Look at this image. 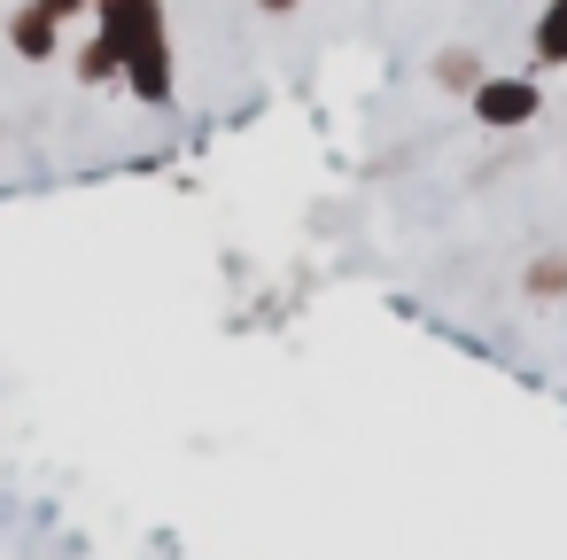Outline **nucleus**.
Instances as JSON below:
<instances>
[{
    "label": "nucleus",
    "mask_w": 567,
    "mask_h": 560,
    "mask_svg": "<svg viewBox=\"0 0 567 560\" xmlns=\"http://www.w3.org/2000/svg\"><path fill=\"white\" fill-rule=\"evenodd\" d=\"M474 110H482L489 125H528V118H536V86L497 79V86H482V94H474Z\"/></svg>",
    "instance_id": "f257e3e1"
},
{
    "label": "nucleus",
    "mask_w": 567,
    "mask_h": 560,
    "mask_svg": "<svg viewBox=\"0 0 567 560\" xmlns=\"http://www.w3.org/2000/svg\"><path fill=\"white\" fill-rule=\"evenodd\" d=\"M536 55H544V63H567V0L536 24Z\"/></svg>",
    "instance_id": "f03ea898"
},
{
    "label": "nucleus",
    "mask_w": 567,
    "mask_h": 560,
    "mask_svg": "<svg viewBox=\"0 0 567 560\" xmlns=\"http://www.w3.org/2000/svg\"><path fill=\"white\" fill-rule=\"evenodd\" d=\"M40 9H55V17H63V9H79V0H40Z\"/></svg>",
    "instance_id": "7ed1b4c3"
}]
</instances>
